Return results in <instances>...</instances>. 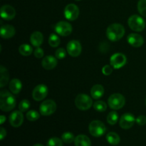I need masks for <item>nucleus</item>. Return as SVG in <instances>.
<instances>
[{
  "instance_id": "423d86ee",
  "label": "nucleus",
  "mask_w": 146,
  "mask_h": 146,
  "mask_svg": "<svg viewBox=\"0 0 146 146\" xmlns=\"http://www.w3.org/2000/svg\"><path fill=\"white\" fill-rule=\"evenodd\" d=\"M108 106L113 110H119L125 104V98L122 94H113L110 96L108 99Z\"/></svg>"
},
{
  "instance_id": "a211bd4d",
  "label": "nucleus",
  "mask_w": 146,
  "mask_h": 146,
  "mask_svg": "<svg viewBox=\"0 0 146 146\" xmlns=\"http://www.w3.org/2000/svg\"><path fill=\"white\" fill-rule=\"evenodd\" d=\"M16 33V30L14 27L11 25H9V24H5V25L1 26V30H0V34L1 36L3 38H11L14 36Z\"/></svg>"
},
{
  "instance_id": "f257e3e1",
  "label": "nucleus",
  "mask_w": 146,
  "mask_h": 146,
  "mask_svg": "<svg viewBox=\"0 0 146 146\" xmlns=\"http://www.w3.org/2000/svg\"><path fill=\"white\" fill-rule=\"evenodd\" d=\"M16 106V98L12 94L6 90L0 92V108L2 111L8 112Z\"/></svg>"
},
{
  "instance_id": "7ed1b4c3",
  "label": "nucleus",
  "mask_w": 146,
  "mask_h": 146,
  "mask_svg": "<svg viewBox=\"0 0 146 146\" xmlns=\"http://www.w3.org/2000/svg\"><path fill=\"white\" fill-rule=\"evenodd\" d=\"M75 104L77 108L81 111L88 110L93 105V101L87 94H78L75 99Z\"/></svg>"
},
{
  "instance_id": "6ab92c4d",
  "label": "nucleus",
  "mask_w": 146,
  "mask_h": 146,
  "mask_svg": "<svg viewBox=\"0 0 146 146\" xmlns=\"http://www.w3.org/2000/svg\"><path fill=\"white\" fill-rule=\"evenodd\" d=\"M31 44L35 47H40L44 41V36L40 31H34L30 37Z\"/></svg>"
},
{
  "instance_id": "c9c22d12",
  "label": "nucleus",
  "mask_w": 146,
  "mask_h": 146,
  "mask_svg": "<svg viewBox=\"0 0 146 146\" xmlns=\"http://www.w3.org/2000/svg\"><path fill=\"white\" fill-rule=\"evenodd\" d=\"M44 50H43L41 48H40V47H37V48L34 50V56H35L36 58H41L44 56Z\"/></svg>"
},
{
  "instance_id": "aec40b11",
  "label": "nucleus",
  "mask_w": 146,
  "mask_h": 146,
  "mask_svg": "<svg viewBox=\"0 0 146 146\" xmlns=\"http://www.w3.org/2000/svg\"><path fill=\"white\" fill-rule=\"evenodd\" d=\"M104 94V88L103 86L100 85V84H96L94 85V86L91 88V95L94 99H98V98H101Z\"/></svg>"
},
{
  "instance_id": "e433bc0d",
  "label": "nucleus",
  "mask_w": 146,
  "mask_h": 146,
  "mask_svg": "<svg viewBox=\"0 0 146 146\" xmlns=\"http://www.w3.org/2000/svg\"><path fill=\"white\" fill-rule=\"evenodd\" d=\"M136 123L139 125H144L146 123V117L145 115H139L136 118Z\"/></svg>"
},
{
  "instance_id": "dca6fc26",
  "label": "nucleus",
  "mask_w": 146,
  "mask_h": 146,
  "mask_svg": "<svg viewBox=\"0 0 146 146\" xmlns=\"http://www.w3.org/2000/svg\"><path fill=\"white\" fill-rule=\"evenodd\" d=\"M127 41L128 44L133 47H141L142 46L144 43L143 37L138 34H131L127 37Z\"/></svg>"
},
{
  "instance_id": "f03ea898",
  "label": "nucleus",
  "mask_w": 146,
  "mask_h": 146,
  "mask_svg": "<svg viewBox=\"0 0 146 146\" xmlns=\"http://www.w3.org/2000/svg\"><path fill=\"white\" fill-rule=\"evenodd\" d=\"M125 34V29L123 26L120 24H111L107 28V38L111 41H117L123 37Z\"/></svg>"
},
{
  "instance_id": "f3484780",
  "label": "nucleus",
  "mask_w": 146,
  "mask_h": 146,
  "mask_svg": "<svg viewBox=\"0 0 146 146\" xmlns=\"http://www.w3.org/2000/svg\"><path fill=\"white\" fill-rule=\"evenodd\" d=\"M57 64L58 62H57L56 58L50 55L44 57L41 61V65H42L43 68H45L46 70L54 69L57 66Z\"/></svg>"
},
{
  "instance_id": "2eb2a0df",
  "label": "nucleus",
  "mask_w": 146,
  "mask_h": 146,
  "mask_svg": "<svg viewBox=\"0 0 146 146\" xmlns=\"http://www.w3.org/2000/svg\"><path fill=\"white\" fill-rule=\"evenodd\" d=\"M0 12H1V18L7 21L13 19L16 16V10L14 9V7L8 4L2 6L1 7Z\"/></svg>"
},
{
  "instance_id": "20e7f679",
  "label": "nucleus",
  "mask_w": 146,
  "mask_h": 146,
  "mask_svg": "<svg viewBox=\"0 0 146 146\" xmlns=\"http://www.w3.org/2000/svg\"><path fill=\"white\" fill-rule=\"evenodd\" d=\"M128 24L133 31H137V32L142 31L145 27V23L143 19L136 14H134L129 17L128 20Z\"/></svg>"
},
{
  "instance_id": "a878e982",
  "label": "nucleus",
  "mask_w": 146,
  "mask_h": 146,
  "mask_svg": "<svg viewBox=\"0 0 146 146\" xmlns=\"http://www.w3.org/2000/svg\"><path fill=\"white\" fill-rule=\"evenodd\" d=\"M118 114L116 111H111L107 115V122L108 124L113 125L118 122Z\"/></svg>"
},
{
  "instance_id": "1a4fd4ad",
  "label": "nucleus",
  "mask_w": 146,
  "mask_h": 146,
  "mask_svg": "<svg viewBox=\"0 0 146 146\" xmlns=\"http://www.w3.org/2000/svg\"><path fill=\"white\" fill-rule=\"evenodd\" d=\"M56 32L62 36H67L70 35L73 31L72 26L67 21H60L55 26Z\"/></svg>"
},
{
  "instance_id": "4be33fe9",
  "label": "nucleus",
  "mask_w": 146,
  "mask_h": 146,
  "mask_svg": "<svg viewBox=\"0 0 146 146\" xmlns=\"http://www.w3.org/2000/svg\"><path fill=\"white\" fill-rule=\"evenodd\" d=\"M22 88V84L18 78H14L9 83V89L14 94H18Z\"/></svg>"
},
{
  "instance_id": "4468645a",
  "label": "nucleus",
  "mask_w": 146,
  "mask_h": 146,
  "mask_svg": "<svg viewBox=\"0 0 146 146\" xmlns=\"http://www.w3.org/2000/svg\"><path fill=\"white\" fill-rule=\"evenodd\" d=\"M21 111H15L9 115V123L11 126L18 128L22 125L24 122V115Z\"/></svg>"
},
{
  "instance_id": "393cba45",
  "label": "nucleus",
  "mask_w": 146,
  "mask_h": 146,
  "mask_svg": "<svg viewBox=\"0 0 146 146\" xmlns=\"http://www.w3.org/2000/svg\"><path fill=\"white\" fill-rule=\"evenodd\" d=\"M19 51L20 54L22 56H30L33 52V48L30 45L27 44H21V46L19 48Z\"/></svg>"
},
{
  "instance_id": "ea45409f",
  "label": "nucleus",
  "mask_w": 146,
  "mask_h": 146,
  "mask_svg": "<svg viewBox=\"0 0 146 146\" xmlns=\"http://www.w3.org/2000/svg\"><path fill=\"white\" fill-rule=\"evenodd\" d=\"M33 146H44L42 145V144H40V143H36L35 144V145H34Z\"/></svg>"
},
{
  "instance_id": "9d476101",
  "label": "nucleus",
  "mask_w": 146,
  "mask_h": 146,
  "mask_svg": "<svg viewBox=\"0 0 146 146\" xmlns=\"http://www.w3.org/2000/svg\"><path fill=\"white\" fill-rule=\"evenodd\" d=\"M135 121H136V119L132 113H126L123 114L120 118L119 125L123 129H130L133 126Z\"/></svg>"
},
{
  "instance_id": "7c9ffc66",
  "label": "nucleus",
  "mask_w": 146,
  "mask_h": 146,
  "mask_svg": "<svg viewBox=\"0 0 146 146\" xmlns=\"http://www.w3.org/2000/svg\"><path fill=\"white\" fill-rule=\"evenodd\" d=\"M47 146H63V141L56 137H54L48 140Z\"/></svg>"
},
{
  "instance_id": "ddd939ff",
  "label": "nucleus",
  "mask_w": 146,
  "mask_h": 146,
  "mask_svg": "<svg viewBox=\"0 0 146 146\" xmlns=\"http://www.w3.org/2000/svg\"><path fill=\"white\" fill-rule=\"evenodd\" d=\"M68 54L72 57H77L81 54L82 51L81 43L76 40H71L68 43L66 46Z\"/></svg>"
},
{
  "instance_id": "6e6552de",
  "label": "nucleus",
  "mask_w": 146,
  "mask_h": 146,
  "mask_svg": "<svg viewBox=\"0 0 146 146\" xmlns=\"http://www.w3.org/2000/svg\"><path fill=\"white\" fill-rule=\"evenodd\" d=\"M127 61V58L123 54L116 53L111 56L110 58L111 66L115 69H119L125 65Z\"/></svg>"
},
{
  "instance_id": "58836bf2",
  "label": "nucleus",
  "mask_w": 146,
  "mask_h": 146,
  "mask_svg": "<svg viewBox=\"0 0 146 146\" xmlns=\"http://www.w3.org/2000/svg\"><path fill=\"white\" fill-rule=\"evenodd\" d=\"M5 121H6V116H4V115H1V116H0V123L3 124Z\"/></svg>"
},
{
  "instance_id": "0eeeda50",
  "label": "nucleus",
  "mask_w": 146,
  "mask_h": 146,
  "mask_svg": "<svg viewBox=\"0 0 146 146\" xmlns=\"http://www.w3.org/2000/svg\"><path fill=\"white\" fill-rule=\"evenodd\" d=\"M56 104L53 100H46L40 105V113L44 116L52 115L56 111Z\"/></svg>"
},
{
  "instance_id": "2f4dec72",
  "label": "nucleus",
  "mask_w": 146,
  "mask_h": 146,
  "mask_svg": "<svg viewBox=\"0 0 146 146\" xmlns=\"http://www.w3.org/2000/svg\"><path fill=\"white\" fill-rule=\"evenodd\" d=\"M39 113L36 111H29L27 113V118L30 121H36L39 118Z\"/></svg>"
},
{
  "instance_id": "72a5a7b5",
  "label": "nucleus",
  "mask_w": 146,
  "mask_h": 146,
  "mask_svg": "<svg viewBox=\"0 0 146 146\" xmlns=\"http://www.w3.org/2000/svg\"><path fill=\"white\" fill-rule=\"evenodd\" d=\"M55 56L58 59H63L66 57V51L64 48H59L55 52Z\"/></svg>"
},
{
  "instance_id": "f704fd0d",
  "label": "nucleus",
  "mask_w": 146,
  "mask_h": 146,
  "mask_svg": "<svg viewBox=\"0 0 146 146\" xmlns=\"http://www.w3.org/2000/svg\"><path fill=\"white\" fill-rule=\"evenodd\" d=\"M113 72V68L110 65H106L103 67L102 68V73L105 76H109L111 75V73Z\"/></svg>"
},
{
  "instance_id": "a19ab883",
  "label": "nucleus",
  "mask_w": 146,
  "mask_h": 146,
  "mask_svg": "<svg viewBox=\"0 0 146 146\" xmlns=\"http://www.w3.org/2000/svg\"><path fill=\"white\" fill-rule=\"evenodd\" d=\"M76 1H80V0H76Z\"/></svg>"
},
{
  "instance_id": "473e14b6",
  "label": "nucleus",
  "mask_w": 146,
  "mask_h": 146,
  "mask_svg": "<svg viewBox=\"0 0 146 146\" xmlns=\"http://www.w3.org/2000/svg\"><path fill=\"white\" fill-rule=\"evenodd\" d=\"M30 108V102L28 100H22L19 104V109L21 112H26Z\"/></svg>"
},
{
  "instance_id": "79ce46f5",
  "label": "nucleus",
  "mask_w": 146,
  "mask_h": 146,
  "mask_svg": "<svg viewBox=\"0 0 146 146\" xmlns=\"http://www.w3.org/2000/svg\"><path fill=\"white\" fill-rule=\"evenodd\" d=\"M145 104H146V99H145Z\"/></svg>"
},
{
  "instance_id": "cd10ccee",
  "label": "nucleus",
  "mask_w": 146,
  "mask_h": 146,
  "mask_svg": "<svg viewBox=\"0 0 146 146\" xmlns=\"http://www.w3.org/2000/svg\"><path fill=\"white\" fill-rule=\"evenodd\" d=\"M94 108L98 112H104L107 109V104L103 101H96L94 104Z\"/></svg>"
},
{
  "instance_id": "b1692460",
  "label": "nucleus",
  "mask_w": 146,
  "mask_h": 146,
  "mask_svg": "<svg viewBox=\"0 0 146 146\" xmlns=\"http://www.w3.org/2000/svg\"><path fill=\"white\" fill-rule=\"evenodd\" d=\"M106 140L111 145H117L121 142L120 136L114 132H110L106 135Z\"/></svg>"
},
{
  "instance_id": "c85d7f7f",
  "label": "nucleus",
  "mask_w": 146,
  "mask_h": 146,
  "mask_svg": "<svg viewBox=\"0 0 146 146\" xmlns=\"http://www.w3.org/2000/svg\"><path fill=\"white\" fill-rule=\"evenodd\" d=\"M61 140L66 143H71L75 141V137L72 133L65 132L61 135Z\"/></svg>"
},
{
  "instance_id": "412c9836",
  "label": "nucleus",
  "mask_w": 146,
  "mask_h": 146,
  "mask_svg": "<svg viewBox=\"0 0 146 146\" xmlns=\"http://www.w3.org/2000/svg\"><path fill=\"white\" fill-rule=\"evenodd\" d=\"M74 143L76 146H91L90 138L85 135H78L75 138Z\"/></svg>"
},
{
  "instance_id": "c756f323",
  "label": "nucleus",
  "mask_w": 146,
  "mask_h": 146,
  "mask_svg": "<svg viewBox=\"0 0 146 146\" xmlns=\"http://www.w3.org/2000/svg\"><path fill=\"white\" fill-rule=\"evenodd\" d=\"M138 10L141 16L146 17V0H139L138 1Z\"/></svg>"
},
{
  "instance_id": "9b49d317",
  "label": "nucleus",
  "mask_w": 146,
  "mask_h": 146,
  "mask_svg": "<svg viewBox=\"0 0 146 146\" xmlns=\"http://www.w3.org/2000/svg\"><path fill=\"white\" fill-rule=\"evenodd\" d=\"M79 9L76 4H69L64 9V16L69 21H74L79 16Z\"/></svg>"
},
{
  "instance_id": "5701e85b",
  "label": "nucleus",
  "mask_w": 146,
  "mask_h": 146,
  "mask_svg": "<svg viewBox=\"0 0 146 146\" xmlns=\"http://www.w3.org/2000/svg\"><path fill=\"white\" fill-rule=\"evenodd\" d=\"M0 74H1V79H0V87L3 88L8 83L9 79V74L8 71L5 67L1 66L0 67Z\"/></svg>"
},
{
  "instance_id": "bb28decb",
  "label": "nucleus",
  "mask_w": 146,
  "mask_h": 146,
  "mask_svg": "<svg viewBox=\"0 0 146 146\" xmlns=\"http://www.w3.org/2000/svg\"><path fill=\"white\" fill-rule=\"evenodd\" d=\"M61 40L60 38L56 35V34H52L50 35L49 38H48V44L51 47H57L60 44Z\"/></svg>"
},
{
  "instance_id": "4c0bfd02",
  "label": "nucleus",
  "mask_w": 146,
  "mask_h": 146,
  "mask_svg": "<svg viewBox=\"0 0 146 146\" xmlns=\"http://www.w3.org/2000/svg\"><path fill=\"white\" fill-rule=\"evenodd\" d=\"M6 135H7V131H6V130L4 129V128L1 127V128H0V139L2 141V140L5 138Z\"/></svg>"
},
{
  "instance_id": "39448f33",
  "label": "nucleus",
  "mask_w": 146,
  "mask_h": 146,
  "mask_svg": "<svg viewBox=\"0 0 146 146\" xmlns=\"http://www.w3.org/2000/svg\"><path fill=\"white\" fill-rule=\"evenodd\" d=\"M89 133L94 137H101L106 131L105 124L100 121H93L88 126Z\"/></svg>"
},
{
  "instance_id": "f8f14e48",
  "label": "nucleus",
  "mask_w": 146,
  "mask_h": 146,
  "mask_svg": "<svg viewBox=\"0 0 146 146\" xmlns=\"http://www.w3.org/2000/svg\"><path fill=\"white\" fill-rule=\"evenodd\" d=\"M48 94V88L44 84H39L34 88L32 92V98L35 101H40L44 100Z\"/></svg>"
}]
</instances>
